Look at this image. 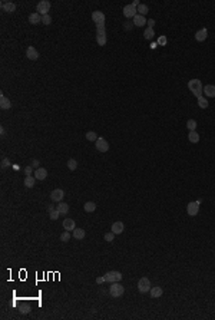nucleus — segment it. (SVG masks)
Here are the masks:
<instances>
[{
    "mask_svg": "<svg viewBox=\"0 0 215 320\" xmlns=\"http://www.w3.org/2000/svg\"><path fill=\"white\" fill-rule=\"evenodd\" d=\"M26 58L30 60H37L39 59V52L33 46H29V48L26 49Z\"/></svg>",
    "mask_w": 215,
    "mask_h": 320,
    "instance_id": "9d476101",
    "label": "nucleus"
},
{
    "mask_svg": "<svg viewBox=\"0 0 215 320\" xmlns=\"http://www.w3.org/2000/svg\"><path fill=\"white\" fill-rule=\"evenodd\" d=\"M69 238H70V234H69V231H65L62 233V236H60V241H69Z\"/></svg>",
    "mask_w": 215,
    "mask_h": 320,
    "instance_id": "e433bc0d",
    "label": "nucleus"
},
{
    "mask_svg": "<svg viewBox=\"0 0 215 320\" xmlns=\"http://www.w3.org/2000/svg\"><path fill=\"white\" fill-rule=\"evenodd\" d=\"M0 134H2V136H5V128H2V129H0Z\"/></svg>",
    "mask_w": 215,
    "mask_h": 320,
    "instance_id": "09e8293b",
    "label": "nucleus"
},
{
    "mask_svg": "<svg viewBox=\"0 0 215 320\" xmlns=\"http://www.w3.org/2000/svg\"><path fill=\"white\" fill-rule=\"evenodd\" d=\"M2 9L7 13H13L16 10V5L12 2H2Z\"/></svg>",
    "mask_w": 215,
    "mask_h": 320,
    "instance_id": "4468645a",
    "label": "nucleus"
},
{
    "mask_svg": "<svg viewBox=\"0 0 215 320\" xmlns=\"http://www.w3.org/2000/svg\"><path fill=\"white\" fill-rule=\"evenodd\" d=\"M49 215H50V220H58V218H59V215H60V213L58 211V208H55V210H52V211L49 213Z\"/></svg>",
    "mask_w": 215,
    "mask_h": 320,
    "instance_id": "72a5a7b5",
    "label": "nucleus"
},
{
    "mask_svg": "<svg viewBox=\"0 0 215 320\" xmlns=\"http://www.w3.org/2000/svg\"><path fill=\"white\" fill-rule=\"evenodd\" d=\"M55 208H56V207H55L53 204H50V205H48V211L50 213V211H52V210H55Z\"/></svg>",
    "mask_w": 215,
    "mask_h": 320,
    "instance_id": "49530a36",
    "label": "nucleus"
},
{
    "mask_svg": "<svg viewBox=\"0 0 215 320\" xmlns=\"http://www.w3.org/2000/svg\"><path fill=\"white\" fill-rule=\"evenodd\" d=\"M138 290L141 291V293H146V291L151 290V281L149 279H146V277H142V279H139V281H138Z\"/></svg>",
    "mask_w": 215,
    "mask_h": 320,
    "instance_id": "39448f33",
    "label": "nucleus"
},
{
    "mask_svg": "<svg viewBox=\"0 0 215 320\" xmlns=\"http://www.w3.org/2000/svg\"><path fill=\"white\" fill-rule=\"evenodd\" d=\"M145 23H146V19H145V16H141L139 13H138L136 16L133 17V24H135V26H138V27L143 26Z\"/></svg>",
    "mask_w": 215,
    "mask_h": 320,
    "instance_id": "4be33fe9",
    "label": "nucleus"
},
{
    "mask_svg": "<svg viewBox=\"0 0 215 320\" xmlns=\"http://www.w3.org/2000/svg\"><path fill=\"white\" fill-rule=\"evenodd\" d=\"M188 88H189V90L192 92V95H195L197 98L202 96L204 86H202V83H201L199 79H191V81L188 82Z\"/></svg>",
    "mask_w": 215,
    "mask_h": 320,
    "instance_id": "f257e3e1",
    "label": "nucleus"
},
{
    "mask_svg": "<svg viewBox=\"0 0 215 320\" xmlns=\"http://www.w3.org/2000/svg\"><path fill=\"white\" fill-rule=\"evenodd\" d=\"M96 29H98V32H105V23L96 24Z\"/></svg>",
    "mask_w": 215,
    "mask_h": 320,
    "instance_id": "ea45409f",
    "label": "nucleus"
},
{
    "mask_svg": "<svg viewBox=\"0 0 215 320\" xmlns=\"http://www.w3.org/2000/svg\"><path fill=\"white\" fill-rule=\"evenodd\" d=\"M85 236H86V233H85V230H82V228H75V230H73V237L76 238V240H83Z\"/></svg>",
    "mask_w": 215,
    "mask_h": 320,
    "instance_id": "b1692460",
    "label": "nucleus"
},
{
    "mask_svg": "<svg viewBox=\"0 0 215 320\" xmlns=\"http://www.w3.org/2000/svg\"><path fill=\"white\" fill-rule=\"evenodd\" d=\"M136 10L139 12V14H141V16H145V14L148 13V6H146V5H142V3H141V5H139V6L136 7Z\"/></svg>",
    "mask_w": 215,
    "mask_h": 320,
    "instance_id": "c756f323",
    "label": "nucleus"
},
{
    "mask_svg": "<svg viewBox=\"0 0 215 320\" xmlns=\"http://www.w3.org/2000/svg\"><path fill=\"white\" fill-rule=\"evenodd\" d=\"M96 149L98 151H101V152H106L108 149H109V144H108V141L105 139V138H98V141H96Z\"/></svg>",
    "mask_w": 215,
    "mask_h": 320,
    "instance_id": "1a4fd4ad",
    "label": "nucleus"
},
{
    "mask_svg": "<svg viewBox=\"0 0 215 320\" xmlns=\"http://www.w3.org/2000/svg\"><path fill=\"white\" fill-rule=\"evenodd\" d=\"M67 168H69L70 171H75V170L78 168V161L73 160V158H70V160L67 161Z\"/></svg>",
    "mask_w": 215,
    "mask_h": 320,
    "instance_id": "c85d7f7f",
    "label": "nucleus"
},
{
    "mask_svg": "<svg viewBox=\"0 0 215 320\" xmlns=\"http://www.w3.org/2000/svg\"><path fill=\"white\" fill-rule=\"evenodd\" d=\"M136 7L133 6V5H126L125 7H123V16L125 17H135L136 16Z\"/></svg>",
    "mask_w": 215,
    "mask_h": 320,
    "instance_id": "6e6552de",
    "label": "nucleus"
},
{
    "mask_svg": "<svg viewBox=\"0 0 215 320\" xmlns=\"http://www.w3.org/2000/svg\"><path fill=\"white\" fill-rule=\"evenodd\" d=\"M199 204H201V201H199V200H198V201H192V202H189V204L186 205V213L189 214L191 217L197 215V214L199 213Z\"/></svg>",
    "mask_w": 215,
    "mask_h": 320,
    "instance_id": "423d86ee",
    "label": "nucleus"
},
{
    "mask_svg": "<svg viewBox=\"0 0 215 320\" xmlns=\"http://www.w3.org/2000/svg\"><path fill=\"white\" fill-rule=\"evenodd\" d=\"M207 37H208V30L205 29V27H204V29H199L197 33H195V39H197L198 42H204Z\"/></svg>",
    "mask_w": 215,
    "mask_h": 320,
    "instance_id": "2eb2a0df",
    "label": "nucleus"
},
{
    "mask_svg": "<svg viewBox=\"0 0 215 320\" xmlns=\"http://www.w3.org/2000/svg\"><path fill=\"white\" fill-rule=\"evenodd\" d=\"M50 2L49 0H42V2H39L37 3V6H36V10H37V13L39 14H42V16H45V14H49V10H50Z\"/></svg>",
    "mask_w": 215,
    "mask_h": 320,
    "instance_id": "7ed1b4c3",
    "label": "nucleus"
},
{
    "mask_svg": "<svg viewBox=\"0 0 215 320\" xmlns=\"http://www.w3.org/2000/svg\"><path fill=\"white\" fill-rule=\"evenodd\" d=\"M154 26H155V20H154V19H149V20H148V27L154 29Z\"/></svg>",
    "mask_w": 215,
    "mask_h": 320,
    "instance_id": "c03bdc74",
    "label": "nucleus"
},
{
    "mask_svg": "<svg viewBox=\"0 0 215 320\" xmlns=\"http://www.w3.org/2000/svg\"><path fill=\"white\" fill-rule=\"evenodd\" d=\"M56 208H58V211L60 213V215H66V214L69 213V205L65 204V202H59L56 205Z\"/></svg>",
    "mask_w": 215,
    "mask_h": 320,
    "instance_id": "5701e85b",
    "label": "nucleus"
},
{
    "mask_svg": "<svg viewBox=\"0 0 215 320\" xmlns=\"http://www.w3.org/2000/svg\"><path fill=\"white\" fill-rule=\"evenodd\" d=\"M42 23L43 24H50V23H52V17H50V14H45V16H42Z\"/></svg>",
    "mask_w": 215,
    "mask_h": 320,
    "instance_id": "f704fd0d",
    "label": "nucleus"
},
{
    "mask_svg": "<svg viewBox=\"0 0 215 320\" xmlns=\"http://www.w3.org/2000/svg\"><path fill=\"white\" fill-rule=\"evenodd\" d=\"M98 138H99V136L96 135V132H93V131H89V132L86 134V139H88V141H98Z\"/></svg>",
    "mask_w": 215,
    "mask_h": 320,
    "instance_id": "2f4dec72",
    "label": "nucleus"
},
{
    "mask_svg": "<svg viewBox=\"0 0 215 320\" xmlns=\"http://www.w3.org/2000/svg\"><path fill=\"white\" fill-rule=\"evenodd\" d=\"M158 43H159V45H165V43H167V37H165V36H161V37L158 39Z\"/></svg>",
    "mask_w": 215,
    "mask_h": 320,
    "instance_id": "79ce46f5",
    "label": "nucleus"
},
{
    "mask_svg": "<svg viewBox=\"0 0 215 320\" xmlns=\"http://www.w3.org/2000/svg\"><path fill=\"white\" fill-rule=\"evenodd\" d=\"M188 139H189V142L197 144L198 141H199V134L195 132V131H191V132H189V135H188Z\"/></svg>",
    "mask_w": 215,
    "mask_h": 320,
    "instance_id": "a878e982",
    "label": "nucleus"
},
{
    "mask_svg": "<svg viewBox=\"0 0 215 320\" xmlns=\"http://www.w3.org/2000/svg\"><path fill=\"white\" fill-rule=\"evenodd\" d=\"M29 22L32 24H39V23H42V14H39V13L36 12V13H32L29 16Z\"/></svg>",
    "mask_w": 215,
    "mask_h": 320,
    "instance_id": "a211bd4d",
    "label": "nucleus"
},
{
    "mask_svg": "<svg viewBox=\"0 0 215 320\" xmlns=\"http://www.w3.org/2000/svg\"><path fill=\"white\" fill-rule=\"evenodd\" d=\"M114 238H115V234L112 231H111V233H106V234H105V240H106L108 243H112V241H114Z\"/></svg>",
    "mask_w": 215,
    "mask_h": 320,
    "instance_id": "c9c22d12",
    "label": "nucleus"
},
{
    "mask_svg": "<svg viewBox=\"0 0 215 320\" xmlns=\"http://www.w3.org/2000/svg\"><path fill=\"white\" fill-rule=\"evenodd\" d=\"M46 177H48V171H46L45 168H37V170L35 171V178H36V179L43 181Z\"/></svg>",
    "mask_w": 215,
    "mask_h": 320,
    "instance_id": "dca6fc26",
    "label": "nucleus"
},
{
    "mask_svg": "<svg viewBox=\"0 0 215 320\" xmlns=\"http://www.w3.org/2000/svg\"><path fill=\"white\" fill-rule=\"evenodd\" d=\"M63 228L66 231H73L76 228V224H75V221L72 218H65L63 220Z\"/></svg>",
    "mask_w": 215,
    "mask_h": 320,
    "instance_id": "ddd939ff",
    "label": "nucleus"
},
{
    "mask_svg": "<svg viewBox=\"0 0 215 320\" xmlns=\"http://www.w3.org/2000/svg\"><path fill=\"white\" fill-rule=\"evenodd\" d=\"M20 310H22V313H27L30 310V306H27V304H24V306H22L20 307Z\"/></svg>",
    "mask_w": 215,
    "mask_h": 320,
    "instance_id": "a19ab883",
    "label": "nucleus"
},
{
    "mask_svg": "<svg viewBox=\"0 0 215 320\" xmlns=\"http://www.w3.org/2000/svg\"><path fill=\"white\" fill-rule=\"evenodd\" d=\"M83 208H85V211H86V213H93V211L96 210V204H95V202H92V201H88V202H85Z\"/></svg>",
    "mask_w": 215,
    "mask_h": 320,
    "instance_id": "393cba45",
    "label": "nucleus"
},
{
    "mask_svg": "<svg viewBox=\"0 0 215 320\" xmlns=\"http://www.w3.org/2000/svg\"><path fill=\"white\" fill-rule=\"evenodd\" d=\"M32 166H33L35 170L40 168V166H39V161H37V160H33V161H32Z\"/></svg>",
    "mask_w": 215,
    "mask_h": 320,
    "instance_id": "37998d69",
    "label": "nucleus"
},
{
    "mask_svg": "<svg viewBox=\"0 0 215 320\" xmlns=\"http://www.w3.org/2000/svg\"><path fill=\"white\" fill-rule=\"evenodd\" d=\"M123 230H125V225H123L122 221H115L114 224H112V233H114L115 236L116 234H122Z\"/></svg>",
    "mask_w": 215,
    "mask_h": 320,
    "instance_id": "f8f14e48",
    "label": "nucleus"
},
{
    "mask_svg": "<svg viewBox=\"0 0 215 320\" xmlns=\"http://www.w3.org/2000/svg\"><path fill=\"white\" fill-rule=\"evenodd\" d=\"M143 36H145V39H146V40H151V39H154V36H155V32H154V29L148 27V29L145 30Z\"/></svg>",
    "mask_w": 215,
    "mask_h": 320,
    "instance_id": "cd10ccee",
    "label": "nucleus"
},
{
    "mask_svg": "<svg viewBox=\"0 0 215 320\" xmlns=\"http://www.w3.org/2000/svg\"><path fill=\"white\" fill-rule=\"evenodd\" d=\"M35 181H36V178L29 175V177L24 178V185H26L27 188H33V187H35Z\"/></svg>",
    "mask_w": 215,
    "mask_h": 320,
    "instance_id": "bb28decb",
    "label": "nucleus"
},
{
    "mask_svg": "<svg viewBox=\"0 0 215 320\" xmlns=\"http://www.w3.org/2000/svg\"><path fill=\"white\" fill-rule=\"evenodd\" d=\"M132 5H133V6H135V7H138V6H139V5H141V3H139L138 0H135V2H132Z\"/></svg>",
    "mask_w": 215,
    "mask_h": 320,
    "instance_id": "de8ad7c7",
    "label": "nucleus"
},
{
    "mask_svg": "<svg viewBox=\"0 0 215 320\" xmlns=\"http://www.w3.org/2000/svg\"><path fill=\"white\" fill-rule=\"evenodd\" d=\"M204 93L209 98H215V85H205L204 86Z\"/></svg>",
    "mask_w": 215,
    "mask_h": 320,
    "instance_id": "f3484780",
    "label": "nucleus"
},
{
    "mask_svg": "<svg viewBox=\"0 0 215 320\" xmlns=\"http://www.w3.org/2000/svg\"><path fill=\"white\" fill-rule=\"evenodd\" d=\"M122 280V273L119 271H108L106 274H105V281H108V283H116V281H120Z\"/></svg>",
    "mask_w": 215,
    "mask_h": 320,
    "instance_id": "20e7f679",
    "label": "nucleus"
},
{
    "mask_svg": "<svg viewBox=\"0 0 215 320\" xmlns=\"http://www.w3.org/2000/svg\"><path fill=\"white\" fill-rule=\"evenodd\" d=\"M151 297L152 299H158V297H161L162 296V293H164V290H162V287H151Z\"/></svg>",
    "mask_w": 215,
    "mask_h": 320,
    "instance_id": "aec40b11",
    "label": "nucleus"
},
{
    "mask_svg": "<svg viewBox=\"0 0 215 320\" xmlns=\"http://www.w3.org/2000/svg\"><path fill=\"white\" fill-rule=\"evenodd\" d=\"M0 106H2V109H10V106H12V103H10V101L7 99L6 96L3 95H0Z\"/></svg>",
    "mask_w": 215,
    "mask_h": 320,
    "instance_id": "412c9836",
    "label": "nucleus"
},
{
    "mask_svg": "<svg viewBox=\"0 0 215 320\" xmlns=\"http://www.w3.org/2000/svg\"><path fill=\"white\" fill-rule=\"evenodd\" d=\"M92 20H93L96 24L105 23V14H103L101 10H95V12L92 13Z\"/></svg>",
    "mask_w": 215,
    "mask_h": 320,
    "instance_id": "9b49d317",
    "label": "nucleus"
},
{
    "mask_svg": "<svg viewBox=\"0 0 215 320\" xmlns=\"http://www.w3.org/2000/svg\"><path fill=\"white\" fill-rule=\"evenodd\" d=\"M198 105H199V108L205 109V108H208V101H207L204 96H199V98H198Z\"/></svg>",
    "mask_w": 215,
    "mask_h": 320,
    "instance_id": "7c9ffc66",
    "label": "nucleus"
},
{
    "mask_svg": "<svg viewBox=\"0 0 215 320\" xmlns=\"http://www.w3.org/2000/svg\"><path fill=\"white\" fill-rule=\"evenodd\" d=\"M63 197H65V192H63V190H60V188H56V190H53L50 192V198L55 202H62Z\"/></svg>",
    "mask_w": 215,
    "mask_h": 320,
    "instance_id": "0eeeda50",
    "label": "nucleus"
},
{
    "mask_svg": "<svg viewBox=\"0 0 215 320\" xmlns=\"http://www.w3.org/2000/svg\"><path fill=\"white\" fill-rule=\"evenodd\" d=\"M32 172H33V166H32V165H29V166H26V168H24V175H26V177L32 175Z\"/></svg>",
    "mask_w": 215,
    "mask_h": 320,
    "instance_id": "4c0bfd02",
    "label": "nucleus"
},
{
    "mask_svg": "<svg viewBox=\"0 0 215 320\" xmlns=\"http://www.w3.org/2000/svg\"><path fill=\"white\" fill-rule=\"evenodd\" d=\"M103 281H105V276H103V277H98V279H96V283H98V284H102Z\"/></svg>",
    "mask_w": 215,
    "mask_h": 320,
    "instance_id": "a18cd8bd",
    "label": "nucleus"
},
{
    "mask_svg": "<svg viewBox=\"0 0 215 320\" xmlns=\"http://www.w3.org/2000/svg\"><path fill=\"white\" fill-rule=\"evenodd\" d=\"M10 165V161H9V158H3L2 160V168H6V166Z\"/></svg>",
    "mask_w": 215,
    "mask_h": 320,
    "instance_id": "58836bf2",
    "label": "nucleus"
},
{
    "mask_svg": "<svg viewBox=\"0 0 215 320\" xmlns=\"http://www.w3.org/2000/svg\"><path fill=\"white\" fill-rule=\"evenodd\" d=\"M109 293H111L112 297H120L125 293V289H123L122 284H119V281H116V283H112L111 289H109Z\"/></svg>",
    "mask_w": 215,
    "mask_h": 320,
    "instance_id": "f03ea898",
    "label": "nucleus"
},
{
    "mask_svg": "<svg viewBox=\"0 0 215 320\" xmlns=\"http://www.w3.org/2000/svg\"><path fill=\"white\" fill-rule=\"evenodd\" d=\"M186 126H188L189 131H195L197 129V121H195V119H189V121L186 122Z\"/></svg>",
    "mask_w": 215,
    "mask_h": 320,
    "instance_id": "473e14b6",
    "label": "nucleus"
},
{
    "mask_svg": "<svg viewBox=\"0 0 215 320\" xmlns=\"http://www.w3.org/2000/svg\"><path fill=\"white\" fill-rule=\"evenodd\" d=\"M96 42L99 46H105L106 45V33L105 32H98L96 35Z\"/></svg>",
    "mask_w": 215,
    "mask_h": 320,
    "instance_id": "6ab92c4d",
    "label": "nucleus"
}]
</instances>
